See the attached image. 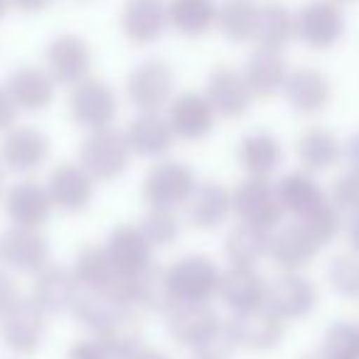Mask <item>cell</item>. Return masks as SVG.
<instances>
[{
	"label": "cell",
	"instance_id": "1",
	"mask_svg": "<svg viewBox=\"0 0 359 359\" xmlns=\"http://www.w3.org/2000/svg\"><path fill=\"white\" fill-rule=\"evenodd\" d=\"M130 155L133 150H130L123 130L106 126V128L89 130V135L81 143L79 163L89 170L96 182H111L128 170Z\"/></svg>",
	"mask_w": 359,
	"mask_h": 359
},
{
	"label": "cell",
	"instance_id": "2",
	"mask_svg": "<svg viewBox=\"0 0 359 359\" xmlns=\"http://www.w3.org/2000/svg\"><path fill=\"white\" fill-rule=\"evenodd\" d=\"M126 96L138 111H163L175 96V72L165 60H143L126 76Z\"/></svg>",
	"mask_w": 359,
	"mask_h": 359
},
{
	"label": "cell",
	"instance_id": "3",
	"mask_svg": "<svg viewBox=\"0 0 359 359\" xmlns=\"http://www.w3.org/2000/svg\"><path fill=\"white\" fill-rule=\"evenodd\" d=\"M170 288L177 303H210L219 295L222 271L205 254H190L168 269Z\"/></svg>",
	"mask_w": 359,
	"mask_h": 359
},
{
	"label": "cell",
	"instance_id": "4",
	"mask_svg": "<svg viewBox=\"0 0 359 359\" xmlns=\"http://www.w3.org/2000/svg\"><path fill=\"white\" fill-rule=\"evenodd\" d=\"M67 109H69V116L76 126L86 130H96L114 126L116 116H118V99H116V91L104 79L86 76L84 81L69 89Z\"/></svg>",
	"mask_w": 359,
	"mask_h": 359
},
{
	"label": "cell",
	"instance_id": "5",
	"mask_svg": "<svg viewBox=\"0 0 359 359\" xmlns=\"http://www.w3.org/2000/svg\"><path fill=\"white\" fill-rule=\"evenodd\" d=\"M47 337V313L32 298H20L0 318V339L11 352L30 357Z\"/></svg>",
	"mask_w": 359,
	"mask_h": 359
},
{
	"label": "cell",
	"instance_id": "6",
	"mask_svg": "<svg viewBox=\"0 0 359 359\" xmlns=\"http://www.w3.org/2000/svg\"><path fill=\"white\" fill-rule=\"evenodd\" d=\"M344 35L342 6L332 0H308L295 13V40L315 52L334 47Z\"/></svg>",
	"mask_w": 359,
	"mask_h": 359
},
{
	"label": "cell",
	"instance_id": "7",
	"mask_svg": "<svg viewBox=\"0 0 359 359\" xmlns=\"http://www.w3.org/2000/svg\"><path fill=\"white\" fill-rule=\"evenodd\" d=\"M197 187V175L190 165L180 160H160L143 177V200L150 207H185L192 190Z\"/></svg>",
	"mask_w": 359,
	"mask_h": 359
},
{
	"label": "cell",
	"instance_id": "8",
	"mask_svg": "<svg viewBox=\"0 0 359 359\" xmlns=\"http://www.w3.org/2000/svg\"><path fill=\"white\" fill-rule=\"evenodd\" d=\"M234 202V215L244 224H254L261 229L273 231L283 219V207L278 200V190L264 177H246L231 192Z\"/></svg>",
	"mask_w": 359,
	"mask_h": 359
},
{
	"label": "cell",
	"instance_id": "9",
	"mask_svg": "<svg viewBox=\"0 0 359 359\" xmlns=\"http://www.w3.org/2000/svg\"><path fill=\"white\" fill-rule=\"evenodd\" d=\"M91 65H94V55L89 42L74 32L57 35L45 50V69L57 81V86H67V89L76 86L86 76H91Z\"/></svg>",
	"mask_w": 359,
	"mask_h": 359
},
{
	"label": "cell",
	"instance_id": "10",
	"mask_svg": "<svg viewBox=\"0 0 359 359\" xmlns=\"http://www.w3.org/2000/svg\"><path fill=\"white\" fill-rule=\"evenodd\" d=\"M226 325H229V332L234 337L236 347L251 349V352L276 349L285 337V320L278 318L266 303L254 310L231 313Z\"/></svg>",
	"mask_w": 359,
	"mask_h": 359
},
{
	"label": "cell",
	"instance_id": "11",
	"mask_svg": "<svg viewBox=\"0 0 359 359\" xmlns=\"http://www.w3.org/2000/svg\"><path fill=\"white\" fill-rule=\"evenodd\" d=\"M0 264L15 273L35 276L50 264V244L45 234L32 226L13 224L0 236Z\"/></svg>",
	"mask_w": 359,
	"mask_h": 359
},
{
	"label": "cell",
	"instance_id": "12",
	"mask_svg": "<svg viewBox=\"0 0 359 359\" xmlns=\"http://www.w3.org/2000/svg\"><path fill=\"white\" fill-rule=\"evenodd\" d=\"M47 192L52 197L55 210L76 215L84 212L94 200V185L96 180L89 175V170L81 163H60L47 177Z\"/></svg>",
	"mask_w": 359,
	"mask_h": 359
},
{
	"label": "cell",
	"instance_id": "13",
	"mask_svg": "<svg viewBox=\"0 0 359 359\" xmlns=\"http://www.w3.org/2000/svg\"><path fill=\"white\" fill-rule=\"evenodd\" d=\"M165 323L175 342L195 352L224 325V320H219L210 303H175L165 315Z\"/></svg>",
	"mask_w": 359,
	"mask_h": 359
},
{
	"label": "cell",
	"instance_id": "14",
	"mask_svg": "<svg viewBox=\"0 0 359 359\" xmlns=\"http://www.w3.org/2000/svg\"><path fill=\"white\" fill-rule=\"evenodd\" d=\"M165 116H168L175 138L182 140L207 138L217 123V111L212 109L210 99L200 91H182V94L172 96Z\"/></svg>",
	"mask_w": 359,
	"mask_h": 359
},
{
	"label": "cell",
	"instance_id": "15",
	"mask_svg": "<svg viewBox=\"0 0 359 359\" xmlns=\"http://www.w3.org/2000/svg\"><path fill=\"white\" fill-rule=\"evenodd\" d=\"M205 96L222 118H241L254 104V94L246 84L244 72L234 69V67L212 69L207 76Z\"/></svg>",
	"mask_w": 359,
	"mask_h": 359
},
{
	"label": "cell",
	"instance_id": "16",
	"mask_svg": "<svg viewBox=\"0 0 359 359\" xmlns=\"http://www.w3.org/2000/svg\"><path fill=\"white\" fill-rule=\"evenodd\" d=\"M121 32L133 45H155L165 30H170L168 22V3L165 0H126L121 8Z\"/></svg>",
	"mask_w": 359,
	"mask_h": 359
},
{
	"label": "cell",
	"instance_id": "17",
	"mask_svg": "<svg viewBox=\"0 0 359 359\" xmlns=\"http://www.w3.org/2000/svg\"><path fill=\"white\" fill-rule=\"evenodd\" d=\"M3 207H6V215L13 224L32 226V229H42L47 224V219H50L52 210H55L47 185H42L37 180L15 182L3 195Z\"/></svg>",
	"mask_w": 359,
	"mask_h": 359
},
{
	"label": "cell",
	"instance_id": "18",
	"mask_svg": "<svg viewBox=\"0 0 359 359\" xmlns=\"http://www.w3.org/2000/svg\"><path fill=\"white\" fill-rule=\"evenodd\" d=\"M50 155V140L40 128L13 126L0 143V163L13 172H35Z\"/></svg>",
	"mask_w": 359,
	"mask_h": 359
},
{
	"label": "cell",
	"instance_id": "19",
	"mask_svg": "<svg viewBox=\"0 0 359 359\" xmlns=\"http://www.w3.org/2000/svg\"><path fill=\"white\" fill-rule=\"evenodd\" d=\"M318 303V290L298 271H283L266 290V305L283 320L305 318Z\"/></svg>",
	"mask_w": 359,
	"mask_h": 359
},
{
	"label": "cell",
	"instance_id": "20",
	"mask_svg": "<svg viewBox=\"0 0 359 359\" xmlns=\"http://www.w3.org/2000/svg\"><path fill=\"white\" fill-rule=\"evenodd\" d=\"M79 290H81V283L76 280L74 269L47 264L45 269L35 273L30 298L35 300L47 315L50 313H72Z\"/></svg>",
	"mask_w": 359,
	"mask_h": 359
},
{
	"label": "cell",
	"instance_id": "21",
	"mask_svg": "<svg viewBox=\"0 0 359 359\" xmlns=\"http://www.w3.org/2000/svg\"><path fill=\"white\" fill-rule=\"evenodd\" d=\"M234 212L231 192L219 182H197L190 200L185 202V215L195 229L215 231Z\"/></svg>",
	"mask_w": 359,
	"mask_h": 359
},
{
	"label": "cell",
	"instance_id": "22",
	"mask_svg": "<svg viewBox=\"0 0 359 359\" xmlns=\"http://www.w3.org/2000/svg\"><path fill=\"white\" fill-rule=\"evenodd\" d=\"M6 89L11 91L18 109L27 111V114H37V111H45L52 104L57 81L52 79L45 67L22 65L11 72V76L6 81Z\"/></svg>",
	"mask_w": 359,
	"mask_h": 359
},
{
	"label": "cell",
	"instance_id": "23",
	"mask_svg": "<svg viewBox=\"0 0 359 359\" xmlns=\"http://www.w3.org/2000/svg\"><path fill=\"white\" fill-rule=\"evenodd\" d=\"M266 290H269V283L261 278L256 266L231 264L226 271H222L217 298L224 300L231 313H244V310H254L266 303Z\"/></svg>",
	"mask_w": 359,
	"mask_h": 359
},
{
	"label": "cell",
	"instance_id": "24",
	"mask_svg": "<svg viewBox=\"0 0 359 359\" xmlns=\"http://www.w3.org/2000/svg\"><path fill=\"white\" fill-rule=\"evenodd\" d=\"M283 94L295 114L313 116L327 109L330 99H332V84H330L327 74H323L320 69L300 67L288 74Z\"/></svg>",
	"mask_w": 359,
	"mask_h": 359
},
{
	"label": "cell",
	"instance_id": "25",
	"mask_svg": "<svg viewBox=\"0 0 359 359\" xmlns=\"http://www.w3.org/2000/svg\"><path fill=\"white\" fill-rule=\"evenodd\" d=\"M133 155L140 158H160L175 143V133L168 123V116L160 111H138L123 130Z\"/></svg>",
	"mask_w": 359,
	"mask_h": 359
},
{
	"label": "cell",
	"instance_id": "26",
	"mask_svg": "<svg viewBox=\"0 0 359 359\" xmlns=\"http://www.w3.org/2000/svg\"><path fill=\"white\" fill-rule=\"evenodd\" d=\"M320 254V244L298 219L271 234V261L280 271H300Z\"/></svg>",
	"mask_w": 359,
	"mask_h": 359
},
{
	"label": "cell",
	"instance_id": "27",
	"mask_svg": "<svg viewBox=\"0 0 359 359\" xmlns=\"http://www.w3.org/2000/svg\"><path fill=\"white\" fill-rule=\"evenodd\" d=\"M241 72H244L254 99H271V96L280 94L290 74L283 52L264 50V47H256L251 52Z\"/></svg>",
	"mask_w": 359,
	"mask_h": 359
},
{
	"label": "cell",
	"instance_id": "28",
	"mask_svg": "<svg viewBox=\"0 0 359 359\" xmlns=\"http://www.w3.org/2000/svg\"><path fill=\"white\" fill-rule=\"evenodd\" d=\"M106 251L114 261L118 273H140L150 266L153 244L145 239L143 229L138 224H121L106 239Z\"/></svg>",
	"mask_w": 359,
	"mask_h": 359
},
{
	"label": "cell",
	"instance_id": "29",
	"mask_svg": "<svg viewBox=\"0 0 359 359\" xmlns=\"http://www.w3.org/2000/svg\"><path fill=\"white\" fill-rule=\"evenodd\" d=\"M236 160H239L246 177L269 180L283 160V148H280L278 138L273 133L254 130V133L241 138L239 148H236Z\"/></svg>",
	"mask_w": 359,
	"mask_h": 359
},
{
	"label": "cell",
	"instance_id": "30",
	"mask_svg": "<svg viewBox=\"0 0 359 359\" xmlns=\"http://www.w3.org/2000/svg\"><path fill=\"white\" fill-rule=\"evenodd\" d=\"M217 11L219 0H168L170 30L190 40L205 37L217 27Z\"/></svg>",
	"mask_w": 359,
	"mask_h": 359
},
{
	"label": "cell",
	"instance_id": "31",
	"mask_svg": "<svg viewBox=\"0 0 359 359\" xmlns=\"http://www.w3.org/2000/svg\"><path fill=\"white\" fill-rule=\"evenodd\" d=\"M126 310H133V308L118 298L114 285H104V288H84L81 285L72 313H74V318L81 325H86V327H91L96 332L104 325H109L111 320L123 315Z\"/></svg>",
	"mask_w": 359,
	"mask_h": 359
},
{
	"label": "cell",
	"instance_id": "32",
	"mask_svg": "<svg viewBox=\"0 0 359 359\" xmlns=\"http://www.w3.org/2000/svg\"><path fill=\"white\" fill-rule=\"evenodd\" d=\"M295 40V13L278 0L261 3L259 25H256V47L283 52Z\"/></svg>",
	"mask_w": 359,
	"mask_h": 359
},
{
	"label": "cell",
	"instance_id": "33",
	"mask_svg": "<svg viewBox=\"0 0 359 359\" xmlns=\"http://www.w3.org/2000/svg\"><path fill=\"white\" fill-rule=\"evenodd\" d=\"M276 190H278V200L283 207L285 215H293L295 219L305 217L308 212H313L318 205L325 202L323 187L315 182V177L308 170H295L288 172L276 182Z\"/></svg>",
	"mask_w": 359,
	"mask_h": 359
},
{
	"label": "cell",
	"instance_id": "34",
	"mask_svg": "<svg viewBox=\"0 0 359 359\" xmlns=\"http://www.w3.org/2000/svg\"><path fill=\"white\" fill-rule=\"evenodd\" d=\"M94 337L101 342L109 359H133L143 349V330L133 310H126L123 315L96 330Z\"/></svg>",
	"mask_w": 359,
	"mask_h": 359
},
{
	"label": "cell",
	"instance_id": "35",
	"mask_svg": "<svg viewBox=\"0 0 359 359\" xmlns=\"http://www.w3.org/2000/svg\"><path fill=\"white\" fill-rule=\"evenodd\" d=\"M259 11L261 3H256V0H222L219 11H217L215 30L226 42H234V45L254 42L256 25H259Z\"/></svg>",
	"mask_w": 359,
	"mask_h": 359
},
{
	"label": "cell",
	"instance_id": "36",
	"mask_svg": "<svg viewBox=\"0 0 359 359\" xmlns=\"http://www.w3.org/2000/svg\"><path fill=\"white\" fill-rule=\"evenodd\" d=\"M295 153L308 172H323V170L332 168L342 155V143L337 135L330 133L323 126H313V128L303 130L295 143Z\"/></svg>",
	"mask_w": 359,
	"mask_h": 359
},
{
	"label": "cell",
	"instance_id": "37",
	"mask_svg": "<svg viewBox=\"0 0 359 359\" xmlns=\"http://www.w3.org/2000/svg\"><path fill=\"white\" fill-rule=\"evenodd\" d=\"M271 234L273 231L261 229L254 224H239L229 229L224 239V254L234 266H256L271 251Z\"/></svg>",
	"mask_w": 359,
	"mask_h": 359
},
{
	"label": "cell",
	"instance_id": "38",
	"mask_svg": "<svg viewBox=\"0 0 359 359\" xmlns=\"http://www.w3.org/2000/svg\"><path fill=\"white\" fill-rule=\"evenodd\" d=\"M175 303H177V298L170 288L168 269L150 264L145 271H140L135 278V308L168 315L175 308Z\"/></svg>",
	"mask_w": 359,
	"mask_h": 359
},
{
	"label": "cell",
	"instance_id": "39",
	"mask_svg": "<svg viewBox=\"0 0 359 359\" xmlns=\"http://www.w3.org/2000/svg\"><path fill=\"white\" fill-rule=\"evenodd\" d=\"M74 276L84 288H104V285H111L114 278L118 276L114 261H111L106 246H96L89 244L84 249H79L74 259Z\"/></svg>",
	"mask_w": 359,
	"mask_h": 359
},
{
	"label": "cell",
	"instance_id": "40",
	"mask_svg": "<svg viewBox=\"0 0 359 359\" xmlns=\"http://www.w3.org/2000/svg\"><path fill=\"white\" fill-rule=\"evenodd\" d=\"M140 229H143L145 239L153 244V249H163L170 246L180 236L182 222L175 207H150L140 219Z\"/></svg>",
	"mask_w": 359,
	"mask_h": 359
},
{
	"label": "cell",
	"instance_id": "41",
	"mask_svg": "<svg viewBox=\"0 0 359 359\" xmlns=\"http://www.w3.org/2000/svg\"><path fill=\"white\" fill-rule=\"evenodd\" d=\"M318 354L323 359H359V327L349 323L330 325Z\"/></svg>",
	"mask_w": 359,
	"mask_h": 359
},
{
	"label": "cell",
	"instance_id": "42",
	"mask_svg": "<svg viewBox=\"0 0 359 359\" xmlns=\"http://www.w3.org/2000/svg\"><path fill=\"white\" fill-rule=\"evenodd\" d=\"M298 222L308 229V234L318 241L320 249H325V246H327L330 241L339 234V229H342V217H339V210L327 200H325L323 205L315 207L313 212H308L305 217H300Z\"/></svg>",
	"mask_w": 359,
	"mask_h": 359
},
{
	"label": "cell",
	"instance_id": "43",
	"mask_svg": "<svg viewBox=\"0 0 359 359\" xmlns=\"http://www.w3.org/2000/svg\"><path fill=\"white\" fill-rule=\"evenodd\" d=\"M327 280L334 293L344 298H357L359 295V256L342 254L334 256L327 269Z\"/></svg>",
	"mask_w": 359,
	"mask_h": 359
},
{
	"label": "cell",
	"instance_id": "44",
	"mask_svg": "<svg viewBox=\"0 0 359 359\" xmlns=\"http://www.w3.org/2000/svg\"><path fill=\"white\" fill-rule=\"evenodd\" d=\"M332 205L339 212L359 215V170L349 168L332 182Z\"/></svg>",
	"mask_w": 359,
	"mask_h": 359
},
{
	"label": "cell",
	"instance_id": "45",
	"mask_svg": "<svg viewBox=\"0 0 359 359\" xmlns=\"http://www.w3.org/2000/svg\"><path fill=\"white\" fill-rule=\"evenodd\" d=\"M236 349L239 347H236L234 337H231L229 325L224 323L200 349H195V357L197 359H229Z\"/></svg>",
	"mask_w": 359,
	"mask_h": 359
},
{
	"label": "cell",
	"instance_id": "46",
	"mask_svg": "<svg viewBox=\"0 0 359 359\" xmlns=\"http://www.w3.org/2000/svg\"><path fill=\"white\" fill-rule=\"evenodd\" d=\"M67 359H109V354L104 352L99 339L86 337V339H76V342L72 344Z\"/></svg>",
	"mask_w": 359,
	"mask_h": 359
},
{
	"label": "cell",
	"instance_id": "47",
	"mask_svg": "<svg viewBox=\"0 0 359 359\" xmlns=\"http://www.w3.org/2000/svg\"><path fill=\"white\" fill-rule=\"evenodd\" d=\"M18 104L13 101L11 91L6 89V84L0 86V133H6L15 126L18 121Z\"/></svg>",
	"mask_w": 359,
	"mask_h": 359
},
{
	"label": "cell",
	"instance_id": "48",
	"mask_svg": "<svg viewBox=\"0 0 359 359\" xmlns=\"http://www.w3.org/2000/svg\"><path fill=\"white\" fill-rule=\"evenodd\" d=\"M20 298L22 295H20V290H18V285L13 283V278L0 271V318H3Z\"/></svg>",
	"mask_w": 359,
	"mask_h": 359
},
{
	"label": "cell",
	"instance_id": "49",
	"mask_svg": "<svg viewBox=\"0 0 359 359\" xmlns=\"http://www.w3.org/2000/svg\"><path fill=\"white\" fill-rule=\"evenodd\" d=\"M55 0H13V11L22 13V15H37L45 13Z\"/></svg>",
	"mask_w": 359,
	"mask_h": 359
},
{
	"label": "cell",
	"instance_id": "50",
	"mask_svg": "<svg viewBox=\"0 0 359 359\" xmlns=\"http://www.w3.org/2000/svg\"><path fill=\"white\" fill-rule=\"evenodd\" d=\"M344 158H347L349 168L359 170V133H354L352 138L344 143Z\"/></svg>",
	"mask_w": 359,
	"mask_h": 359
},
{
	"label": "cell",
	"instance_id": "51",
	"mask_svg": "<svg viewBox=\"0 0 359 359\" xmlns=\"http://www.w3.org/2000/svg\"><path fill=\"white\" fill-rule=\"evenodd\" d=\"M347 239H349V244H352V251L359 256V215H354L352 222H349V226H347Z\"/></svg>",
	"mask_w": 359,
	"mask_h": 359
},
{
	"label": "cell",
	"instance_id": "52",
	"mask_svg": "<svg viewBox=\"0 0 359 359\" xmlns=\"http://www.w3.org/2000/svg\"><path fill=\"white\" fill-rule=\"evenodd\" d=\"M133 359H170L168 354H163L160 349H153V347H143Z\"/></svg>",
	"mask_w": 359,
	"mask_h": 359
},
{
	"label": "cell",
	"instance_id": "53",
	"mask_svg": "<svg viewBox=\"0 0 359 359\" xmlns=\"http://www.w3.org/2000/svg\"><path fill=\"white\" fill-rule=\"evenodd\" d=\"M13 11V0H0V20Z\"/></svg>",
	"mask_w": 359,
	"mask_h": 359
},
{
	"label": "cell",
	"instance_id": "54",
	"mask_svg": "<svg viewBox=\"0 0 359 359\" xmlns=\"http://www.w3.org/2000/svg\"><path fill=\"white\" fill-rule=\"evenodd\" d=\"M6 195V177H3V168H0V197Z\"/></svg>",
	"mask_w": 359,
	"mask_h": 359
},
{
	"label": "cell",
	"instance_id": "55",
	"mask_svg": "<svg viewBox=\"0 0 359 359\" xmlns=\"http://www.w3.org/2000/svg\"><path fill=\"white\" fill-rule=\"evenodd\" d=\"M303 359H323V357H320V354H318V349H315V352L305 354V357H303Z\"/></svg>",
	"mask_w": 359,
	"mask_h": 359
},
{
	"label": "cell",
	"instance_id": "56",
	"mask_svg": "<svg viewBox=\"0 0 359 359\" xmlns=\"http://www.w3.org/2000/svg\"><path fill=\"white\" fill-rule=\"evenodd\" d=\"M332 3H337V6H349V3H354V0H332Z\"/></svg>",
	"mask_w": 359,
	"mask_h": 359
},
{
	"label": "cell",
	"instance_id": "57",
	"mask_svg": "<svg viewBox=\"0 0 359 359\" xmlns=\"http://www.w3.org/2000/svg\"><path fill=\"white\" fill-rule=\"evenodd\" d=\"M195 359H197V357H195Z\"/></svg>",
	"mask_w": 359,
	"mask_h": 359
}]
</instances>
